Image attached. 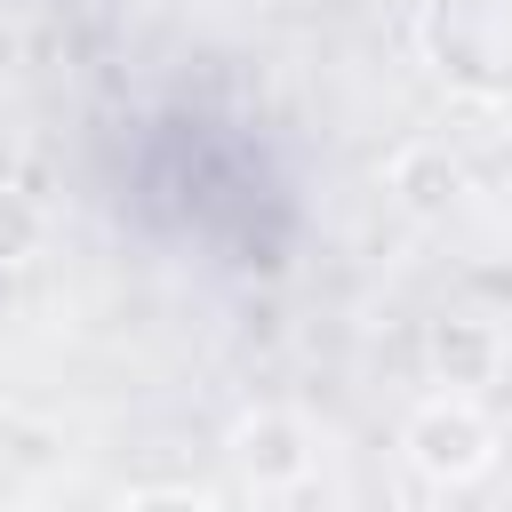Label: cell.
I'll use <instances>...</instances> for the list:
<instances>
[{"instance_id":"obj_1","label":"cell","mask_w":512,"mask_h":512,"mask_svg":"<svg viewBox=\"0 0 512 512\" xmlns=\"http://www.w3.org/2000/svg\"><path fill=\"white\" fill-rule=\"evenodd\" d=\"M416 56L464 104H512V0H416Z\"/></svg>"},{"instance_id":"obj_2","label":"cell","mask_w":512,"mask_h":512,"mask_svg":"<svg viewBox=\"0 0 512 512\" xmlns=\"http://www.w3.org/2000/svg\"><path fill=\"white\" fill-rule=\"evenodd\" d=\"M400 448H408V464H416L424 480H440V488H472V480H488V464H496V424H488L472 400L440 392V400H424V408L408 416Z\"/></svg>"},{"instance_id":"obj_3","label":"cell","mask_w":512,"mask_h":512,"mask_svg":"<svg viewBox=\"0 0 512 512\" xmlns=\"http://www.w3.org/2000/svg\"><path fill=\"white\" fill-rule=\"evenodd\" d=\"M232 464L256 488H304L312 480V432L296 408H248L232 424Z\"/></svg>"},{"instance_id":"obj_4","label":"cell","mask_w":512,"mask_h":512,"mask_svg":"<svg viewBox=\"0 0 512 512\" xmlns=\"http://www.w3.org/2000/svg\"><path fill=\"white\" fill-rule=\"evenodd\" d=\"M424 368H432V384H448L456 400H472L480 384H496L504 336H496L488 320H472V312H440V320L424 328Z\"/></svg>"},{"instance_id":"obj_5","label":"cell","mask_w":512,"mask_h":512,"mask_svg":"<svg viewBox=\"0 0 512 512\" xmlns=\"http://www.w3.org/2000/svg\"><path fill=\"white\" fill-rule=\"evenodd\" d=\"M384 184H392V200L408 208V216H448L456 200H464V160L440 144V136H416V144H400L392 152V168H384Z\"/></svg>"},{"instance_id":"obj_6","label":"cell","mask_w":512,"mask_h":512,"mask_svg":"<svg viewBox=\"0 0 512 512\" xmlns=\"http://www.w3.org/2000/svg\"><path fill=\"white\" fill-rule=\"evenodd\" d=\"M40 240H48V208H40V192H24V184L0 176V272L32 264Z\"/></svg>"},{"instance_id":"obj_7","label":"cell","mask_w":512,"mask_h":512,"mask_svg":"<svg viewBox=\"0 0 512 512\" xmlns=\"http://www.w3.org/2000/svg\"><path fill=\"white\" fill-rule=\"evenodd\" d=\"M112 512H216L208 496H192V488H128Z\"/></svg>"},{"instance_id":"obj_8","label":"cell","mask_w":512,"mask_h":512,"mask_svg":"<svg viewBox=\"0 0 512 512\" xmlns=\"http://www.w3.org/2000/svg\"><path fill=\"white\" fill-rule=\"evenodd\" d=\"M488 424H496V464H488V472L512 488V416H488Z\"/></svg>"}]
</instances>
